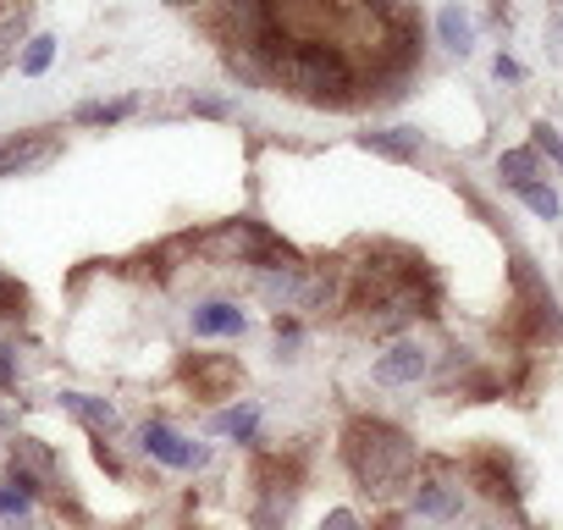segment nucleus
<instances>
[{"mask_svg": "<svg viewBox=\"0 0 563 530\" xmlns=\"http://www.w3.org/2000/svg\"><path fill=\"white\" fill-rule=\"evenodd\" d=\"M475 481H481V492L486 497H497V503H514L519 492H514V481H508V459H497V453H475Z\"/></svg>", "mask_w": 563, "mask_h": 530, "instance_id": "9b49d317", "label": "nucleus"}, {"mask_svg": "<svg viewBox=\"0 0 563 530\" xmlns=\"http://www.w3.org/2000/svg\"><path fill=\"white\" fill-rule=\"evenodd\" d=\"M12 470H18V475H29L40 492L56 481V459H51V448H45V442H34V437H18V442H12Z\"/></svg>", "mask_w": 563, "mask_h": 530, "instance_id": "0eeeda50", "label": "nucleus"}, {"mask_svg": "<svg viewBox=\"0 0 563 530\" xmlns=\"http://www.w3.org/2000/svg\"><path fill=\"white\" fill-rule=\"evenodd\" d=\"M514 194H519V199H525V205H530L541 221H552V216H558V194H552V188H541V183H525V188H514Z\"/></svg>", "mask_w": 563, "mask_h": 530, "instance_id": "a211bd4d", "label": "nucleus"}, {"mask_svg": "<svg viewBox=\"0 0 563 530\" xmlns=\"http://www.w3.org/2000/svg\"><path fill=\"white\" fill-rule=\"evenodd\" d=\"M426 365H431V360H426L420 343H393V349L376 360V382H382V387H415V382L426 376Z\"/></svg>", "mask_w": 563, "mask_h": 530, "instance_id": "20e7f679", "label": "nucleus"}, {"mask_svg": "<svg viewBox=\"0 0 563 530\" xmlns=\"http://www.w3.org/2000/svg\"><path fill=\"white\" fill-rule=\"evenodd\" d=\"M360 144H365V150H376V155H387V161H415V150H420V139H415L409 128H387V133H365Z\"/></svg>", "mask_w": 563, "mask_h": 530, "instance_id": "ddd939ff", "label": "nucleus"}, {"mask_svg": "<svg viewBox=\"0 0 563 530\" xmlns=\"http://www.w3.org/2000/svg\"><path fill=\"white\" fill-rule=\"evenodd\" d=\"M227 18L243 45H260L271 34V0H227Z\"/></svg>", "mask_w": 563, "mask_h": 530, "instance_id": "1a4fd4ad", "label": "nucleus"}, {"mask_svg": "<svg viewBox=\"0 0 563 530\" xmlns=\"http://www.w3.org/2000/svg\"><path fill=\"white\" fill-rule=\"evenodd\" d=\"M437 34H442V45H448L453 56H470V45H475V23H470L459 7H442V12H437Z\"/></svg>", "mask_w": 563, "mask_h": 530, "instance_id": "f8f14e48", "label": "nucleus"}, {"mask_svg": "<svg viewBox=\"0 0 563 530\" xmlns=\"http://www.w3.org/2000/svg\"><path fill=\"white\" fill-rule=\"evenodd\" d=\"M243 327H249V316L238 305H221L216 299V305H199L194 310V338H238Z\"/></svg>", "mask_w": 563, "mask_h": 530, "instance_id": "6e6552de", "label": "nucleus"}, {"mask_svg": "<svg viewBox=\"0 0 563 530\" xmlns=\"http://www.w3.org/2000/svg\"><path fill=\"white\" fill-rule=\"evenodd\" d=\"M51 139L45 133H18V139H7L0 144V177H23V172H34L40 161H51Z\"/></svg>", "mask_w": 563, "mask_h": 530, "instance_id": "39448f33", "label": "nucleus"}, {"mask_svg": "<svg viewBox=\"0 0 563 530\" xmlns=\"http://www.w3.org/2000/svg\"><path fill=\"white\" fill-rule=\"evenodd\" d=\"M343 464H349V475L371 492H387V486H398V481H409V470H415V442H409V431H398L393 420H371V415H360V420H349V431H343Z\"/></svg>", "mask_w": 563, "mask_h": 530, "instance_id": "f257e3e1", "label": "nucleus"}, {"mask_svg": "<svg viewBox=\"0 0 563 530\" xmlns=\"http://www.w3.org/2000/svg\"><path fill=\"white\" fill-rule=\"evenodd\" d=\"M497 172H503L508 188H525V183L536 177V150H508V155L497 161Z\"/></svg>", "mask_w": 563, "mask_h": 530, "instance_id": "dca6fc26", "label": "nucleus"}, {"mask_svg": "<svg viewBox=\"0 0 563 530\" xmlns=\"http://www.w3.org/2000/svg\"><path fill=\"white\" fill-rule=\"evenodd\" d=\"M492 73H497V78H519V62H508V56H497V62H492Z\"/></svg>", "mask_w": 563, "mask_h": 530, "instance_id": "393cba45", "label": "nucleus"}, {"mask_svg": "<svg viewBox=\"0 0 563 530\" xmlns=\"http://www.w3.org/2000/svg\"><path fill=\"white\" fill-rule=\"evenodd\" d=\"M321 530H360V519H354L349 508H332V514L321 519Z\"/></svg>", "mask_w": 563, "mask_h": 530, "instance_id": "4be33fe9", "label": "nucleus"}, {"mask_svg": "<svg viewBox=\"0 0 563 530\" xmlns=\"http://www.w3.org/2000/svg\"><path fill=\"white\" fill-rule=\"evenodd\" d=\"M547 56L563 67V18H552V23H547Z\"/></svg>", "mask_w": 563, "mask_h": 530, "instance_id": "412c9836", "label": "nucleus"}, {"mask_svg": "<svg viewBox=\"0 0 563 530\" xmlns=\"http://www.w3.org/2000/svg\"><path fill=\"white\" fill-rule=\"evenodd\" d=\"M172 7H199V0H172Z\"/></svg>", "mask_w": 563, "mask_h": 530, "instance_id": "a878e982", "label": "nucleus"}, {"mask_svg": "<svg viewBox=\"0 0 563 530\" xmlns=\"http://www.w3.org/2000/svg\"><path fill=\"white\" fill-rule=\"evenodd\" d=\"M276 73H282V84L299 89V95L316 100V106H349V100H354V67H349V56H343L338 45H327V40H299V45H288V51L276 56Z\"/></svg>", "mask_w": 563, "mask_h": 530, "instance_id": "f03ea898", "label": "nucleus"}, {"mask_svg": "<svg viewBox=\"0 0 563 530\" xmlns=\"http://www.w3.org/2000/svg\"><path fill=\"white\" fill-rule=\"evenodd\" d=\"M12 354L18 349H0V387H12Z\"/></svg>", "mask_w": 563, "mask_h": 530, "instance_id": "b1692460", "label": "nucleus"}, {"mask_svg": "<svg viewBox=\"0 0 563 530\" xmlns=\"http://www.w3.org/2000/svg\"><path fill=\"white\" fill-rule=\"evenodd\" d=\"M139 442H144V453H150V459H161L166 470H199V464H205V448L183 442V437H177L172 426H161V420H144Z\"/></svg>", "mask_w": 563, "mask_h": 530, "instance_id": "7ed1b4c3", "label": "nucleus"}, {"mask_svg": "<svg viewBox=\"0 0 563 530\" xmlns=\"http://www.w3.org/2000/svg\"><path fill=\"white\" fill-rule=\"evenodd\" d=\"M216 431H227V437H238V442H254L260 409H254V404H232L227 415H216Z\"/></svg>", "mask_w": 563, "mask_h": 530, "instance_id": "4468645a", "label": "nucleus"}, {"mask_svg": "<svg viewBox=\"0 0 563 530\" xmlns=\"http://www.w3.org/2000/svg\"><path fill=\"white\" fill-rule=\"evenodd\" d=\"M23 305H29V294H23L7 272H0V316H23Z\"/></svg>", "mask_w": 563, "mask_h": 530, "instance_id": "6ab92c4d", "label": "nucleus"}, {"mask_svg": "<svg viewBox=\"0 0 563 530\" xmlns=\"http://www.w3.org/2000/svg\"><path fill=\"white\" fill-rule=\"evenodd\" d=\"M365 7L382 12V18H398V12H404V0H365Z\"/></svg>", "mask_w": 563, "mask_h": 530, "instance_id": "5701e85b", "label": "nucleus"}, {"mask_svg": "<svg viewBox=\"0 0 563 530\" xmlns=\"http://www.w3.org/2000/svg\"><path fill=\"white\" fill-rule=\"evenodd\" d=\"M536 150H547V155H563V133L541 122V128H536Z\"/></svg>", "mask_w": 563, "mask_h": 530, "instance_id": "aec40b11", "label": "nucleus"}, {"mask_svg": "<svg viewBox=\"0 0 563 530\" xmlns=\"http://www.w3.org/2000/svg\"><path fill=\"white\" fill-rule=\"evenodd\" d=\"M51 62H56V40H51V34H34V40L23 45V73H29V78H45Z\"/></svg>", "mask_w": 563, "mask_h": 530, "instance_id": "2eb2a0df", "label": "nucleus"}, {"mask_svg": "<svg viewBox=\"0 0 563 530\" xmlns=\"http://www.w3.org/2000/svg\"><path fill=\"white\" fill-rule=\"evenodd\" d=\"M558 161H563V155H558Z\"/></svg>", "mask_w": 563, "mask_h": 530, "instance_id": "bb28decb", "label": "nucleus"}, {"mask_svg": "<svg viewBox=\"0 0 563 530\" xmlns=\"http://www.w3.org/2000/svg\"><path fill=\"white\" fill-rule=\"evenodd\" d=\"M128 111H133V100H111V106L106 100H89V106H78V122L84 128H106V122H122Z\"/></svg>", "mask_w": 563, "mask_h": 530, "instance_id": "f3484780", "label": "nucleus"}, {"mask_svg": "<svg viewBox=\"0 0 563 530\" xmlns=\"http://www.w3.org/2000/svg\"><path fill=\"white\" fill-rule=\"evenodd\" d=\"M415 514H426V519H459V486H448V481H420V486H415Z\"/></svg>", "mask_w": 563, "mask_h": 530, "instance_id": "9d476101", "label": "nucleus"}, {"mask_svg": "<svg viewBox=\"0 0 563 530\" xmlns=\"http://www.w3.org/2000/svg\"><path fill=\"white\" fill-rule=\"evenodd\" d=\"M62 409H67L73 420H84L95 437H111V431L122 426V415H117L106 398H95V393H62Z\"/></svg>", "mask_w": 563, "mask_h": 530, "instance_id": "423d86ee", "label": "nucleus"}]
</instances>
